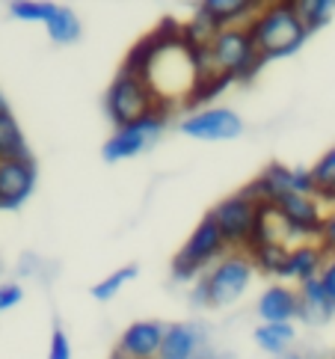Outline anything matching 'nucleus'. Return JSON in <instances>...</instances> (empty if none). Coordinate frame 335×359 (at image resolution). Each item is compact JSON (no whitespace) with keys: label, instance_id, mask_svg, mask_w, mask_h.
<instances>
[{"label":"nucleus","instance_id":"1","mask_svg":"<svg viewBox=\"0 0 335 359\" xmlns=\"http://www.w3.org/2000/svg\"><path fill=\"white\" fill-rule=\"evenodd\" d=\"M247 30L252 36L259 54L267 60L291 57L306 45L308 30L300 18V6L294 0H276V4H264L249 18Z\"/></svg>","mask_w":335,"mask_h":359},{"label":"nucleus","instance_id":"2","mask_svg":"<svg viewBox=\"0 0 335 359\" xmlns=\"http://www.w3.org/2000/svg\"><path fill=\"white\" fill-rule=\"evenodd\" d=\"M160 104L163 101L151 89V83L146 78H137V74H128V72L116 74V81L110 83L107 95H104L107 116L116 128L131 125V122L149 116V113H154V110H163Z\"/></svg>","mask_w":335,"mask_h":359},{"label":"nucleus","instance_id":"3","mask_svg":"<svg viewBox=\"0 0 335 359\" xmlns=\"http://www.w3.org/2000/svg\"><path fill=\"white\" fill-rule=\"evenodd\" d=\"M223 255H226V241L220 235V229H217L214 217L205 214L199 220V226L193 229V235L187 238V243L175 252V259H172V279L175 282L199 279V273L205 271V267L217 264Z\"/></svg>","mask_w":335,"mask_h":359},{"label":"nucleus","instance_id":"4","mask_svg":"<svg viewBox=\"0 0 335 359\" xmlns=\"http://www.w3.org/2000/svg\"><path fill=\"white\" fill-rule=\"evenodd\" d=\"M211 60H214L217 72H226L235 81H243V83L252 81L255 74H259V69L267 62V57L259 54V48H255L247 24L217 33L214 42H211Z\"/></svg>","mask_w":335,"mask_h":359},{"label":"nucleus","instance_id":"5","mask_svg":"<svg viewBox=\"0 0 335 359\" xmlns=\"http://www.w3.org/2000/svg\"><path fill=\"white\" fill-rule=\"evenodd\" d=\"M252 273L255 264L247 252H226L208 273L199 276L205 291H208V306H214V309L217 306H231L249 288Z\"/></svg>","mask_w":335,"mask_h":359},{"label":"nucleus","instance_id":"6","mask_svg":"<svg viewBox=\"0 0 335 359\" xmlns=\"http://www.w3.org/2000/svg\"><path fill=\"white\" fill-rule=\"evenodd\" d=\"M270 208L279 217V226L285 238H300L306 241H320V229H324L327 211L315 196H303V194H285L270 202Z\"/></svg>","mask_w":335,"mask_h":359},{"label":"nucleus","instance_id":"7","mask_svg":"<svg viewBox=\"0 0 335 359\" xmlns=\"http://www.w3.org/2000/svg\"><path fill=\"white\" fill-rule=\"evenodd\" d=\"M163 128H166V113L163 110H154V113H149V116L137 119L131 125L116 128V131L107 137V143H104V149H101V155H104L107 163L137 158L139 151H146L154 143V140L163 134Z\"/></svg>","mask_w":335,"mask_h":359},{"label":"nucleus","instance_id":"8","mask_svg":"<svg viewBox=\"0 0 335 359\" xmlns=\"http://www.w3.org/2000/svg\"><path fill=\"white\" fill-rule=\"evenodd\" d=\"M243 194L259 205H270L285 194L315 196V178H312V170H291L285 163H270L255 182L243 187Z\"/></svg>","mask_w":335,"mask_h":359},{"label":"nucleus","instance_id":"9","mask_svg":"<svg viewBox=\"0 0 335 359\" xmlns=\"http://www.w3.org/2000/svg\"><path fill=\"white\" fill-rule=\"evenodd\" d=\"M259 208L261 205L255 199H249L240 190V194L226 196L223 202H217L208 214L214 217V223H217V229H220L226 247H243L247 250L249 235L255 229V220H259Z\"/></svg>","mask_w":335,"mask_h":359},{"label":"nucleus","instance_id":"10","mask_svg":"<svg viewBox=\"0 0 335 359\" xmlns=\"http://www.w3.org/2000/svg\"><path fill=\"white\" fill-rule=\"evenodd\" d=\"M243 131V119L228 107H205L199 113H190L182 122V134L193 140H205V143H223V140H235Z\"/></svg>","mask_w":335,"mask_h":359},{"label":"nucleus","instance_id":"11","mask_svg":"<svg viewBox=\"0 0 335 359\" xmlns=\"http://www.w3.org/2000/svg\"><path fill=\"white\" fill-rule=\"evenodd\" d=\"M36 161H0V211H15L36 187Z\"/></svg>","mask_w":335,"mask_h":359},{"label":"nucleus","instance_id":"12","mask_svg":"<svg viewBox=\"0 0 335 359\" xmlns=\"http://www.w3.org/2000/svg\"><path fill=\"white\" fill-rule=\"evenodd\" d=\"M163 332H166V327L160 320H134L119 336L116 353L125 359H158L160 344H163Z\"/></svg>","mask_w":335,"mask_h":359},{"label":"nucleus","instance_id":"13","mask_svg":"<svg viewBox=\"0 0 335 359\" xmlns=\"http://www.w3.org/2000/svg\"><path fill=\"white\" fill-rule=\"evenodd\" d=\"M327 264V250L320 247V241H306V243H294L288 252V262L282 267V279H297L300 285L308 279H317L320 271Z\"/></svg>","mask_w":335,"mask_h":359},{"label":"nucleus","instance_id":"14","mask_svg":"<svg viewBox=\"0 0 335 359\" xmlns=\"http://www.w3.org/2000/svg\"><path fill=\"white\" fill-rule=\"evenodd\" d=\"M255 12H259V4H249V0H205L196 6V15L211 21L217 30L243 27Z\"/></svg>","mask_w":335,"mask_h":359},{"label":"nucleus","instance_id":"15","mask_svg":"<svg viewBox=\"0 0 335 359\" xmlns=\"http://www.w3.org/2000/svg\"><path fill=\"white\" fill-rule=\"evenodd\" d=\"M205 330L199 324H170L163 332V344L158 359H196L202 356Z\"/></svg>","mask_w":335,"mask_h":359},{"label":"nucleus","instance_id":"16","mask_svg":"<svg viewBox=\"0 0 335 359\" xmlns=\"http://www.w3.org/2000/svg\"><path fill=\"white\" fill-rule=\"evenodd\" d=\"M259 315L264 324H291L300 315V291L288 285H270L259 297Z\"/></svg>","mask_w":335,"mask_h":359},{"label":"nucleus","instance_id":"17","mask_svg":"<svg viewBox=\"0 0 335 359\" xmlns=\"http://www.w3.org/2000/svg\"><path fill=\"white\" fill-rule=\"evenodd\" d=\"M300 315L306 320H329L335 315V300L324 291L320 279H308L300 285Z\"/></svg>","mask_w":335,"mask_h":359},{"label":"nucleus","instance_id":"18","mask_svg":"<svg viewBox=\"0 0 335 359\" xmlns=\"http://www.w3.org/2000/svg\"><path fill=\"white\" fill-rule=\"evenodd\" d=\"M30 158V149L24 143L21 125L9 110H0V161H24Z\"/></svg>","mask_w":335,"mask_h":359},{"label":"nucleus","instance_id":"19","mask_svg":"<svg viewBox=\"0 0 335 359\" xmlns=\"http://www.w3.org/2000/svg\"><path fill=\"white\" fill-rule=\"evenodd\" d=\"M235 81L231 74H226V72H208V74H199L196 81H193V86L187 89V95H184V101L187 104H208V101H214L217 95H223L226 89H228V83Z\"/></svg>","mask_w":335,"mask_h":359},{"label":"nucleus","instance_id":"20","mask_svg":"<svg viewBox=\"0 0 335 359\" xmlns=\"http://www.w3.org/2000/svg\"><path fill=\"white\" fill-rule=\"evenodd\" d=\"M48 36L54 39L57 45H66V42H74L81 36V21L77 15L69 9V6H60V4H50V12H48Z\"/></svg>","mask_w":335,"mask_h":359},{"label":"nucleus","instance_id":"21","mask_svg":"<svg viewBox=\"0 0 335 359\" xmlns=\"http://www.w3.org/2000/svg\"><path fill=\"white\" fill-rule=\"evenodd\" d=\"M288 252H291V247H288L285 241H270V243H261V247L249 250L247 255L252 259L255 271L261 267L264 273L279 276V273H282V267H285V262H288Z\"/></svg>","mask_w":335,"mask_h":359},{"label":"nucleus","instance_id":"22","mask_svg":"<svg viewBox=\"0 0 335 359\" xmlns=\"http://www.w3.org/2000/svg\"><path fill=\"white\" fill-rule=\"evenodd\" d=\"M312 178H315V199L320 205L332 199L335 208V146L317 158V163L312 166Z\"/></svg>","mask_w":335,"mask_h":359},{"label":"nucleus","instance_id":"23","mask_svg":"<svg viewBox=\"0 0 335 359\" xmlns=\"http://www.w3.org/2000/svg\"><path fill=\"white\" fill-rule=\"evenodd\" d=\"M255 341H259L261 351L282 356V353H288V344L294 341V327L291 324H261L255 330Z\"/></svg>","mask_w":335,"mask_h":359},{"label":"nucleus","instance_id":"24","mask_svg":"<svg viewBox=\"0 0 335 359\" xmlns=\"http://www.w3.org/2000/svg\"><path fill=\"white\" fill-rule=\"evenodd\" d=\"M297 6H300V18L308 33L324 30L335 15V0H297Z\"/></svg>","mask_w":335,"mask_h":359},{"label":"nucleus","instance_id":"25","mask_svg":"<svg viewBox=\"0 0 335 359\" xmlns=\"http://www.w3.org/2000/svg\"><path fill=\"white\" fill-rule=\"evenodd\" d=\"M131 279H137V264H125V267H119V271H113L110 276H104L101 282H95L89 294H93L95 300H113Z\"/></svg>","mask_w":335,"mask_h":359},{"label":"nucleus","instance_id":"26","mask_svg":"<svg viewBox=\"0 0 335 359\" xmlns=\"http://www.w3.org/2000/svg\"><path fill=\"white\" fill-rule=\"evenodd\" d=\"M48 12H50V4H39V0H15L9 6V15L18 18V21H48Z\"/></svg>","mask_w":335,"mask_h":359},{"label":"nucleus","instance_id":"27","mask_svg":"<svg viewBox=\"0 0 335 359\" xmlns=\"http://www.w3.org/2000/svg\"><path fill=\"white\" fill-rule=\"evenodd\" d=\"M48 359H71V341L66 336V330H54L50 332V344H48Z\"/></svg>","mask_w":335,"mask_h":359},{"label":"nucleus","instance_id":"28","mask_svg":"<svg viewBox=\"0 0 335 359\" xmlns=\"http://www.w3.org/2000/svg\"><path fill=\"white\" fill-rule=\"evenodd\" d=\"M21 297H24V288L18 285V282H6V285H0V312L15 309V306L21 303Z\"/></svg>","mask_w":335,"mask_h":359},{"label":"nucleus","instance_id":"29","mask_svg":"<svg viewBox=\"0 0 335 359\" xmlns=\"http://www.w3.org/2000/svg\"><path fill=\"white\" fill-rule=\"evenodd\" d=\"M320 247L335 255V208H329V211H327L324 229H320Z\"/></svg>","mask_w":335,"mask_h":359},{"label":"nucleus","instance_id":"30","mask_svg":"<svg viewBox=\"0 0 335 359\" xmlns=\"http://www.w3.org/2000/svg\"><path fill=\"white\" fill-rule=\"evenodd\" d=\"M320 285H324V291L329 294V297L335 300V255L332 259H327V264H324V271H320Z\"/></svg>","mask_w":335,"mask_h":359},{"label":"nucleus","instance_id":"31","mask_svg":"<svg viewBox=\"0 0 335 359\" xmlns=\"http://www.w3.org/2000/svg\"><path fill=\"white\" fill-rule=\"evenodd\" d=\"M276 359H306V356H300V353H282V356H276Z\"/></svg>","mask_w":335,"mask_h":359},{"label":"nucleus","instance_id":"32","mask_svg":"<svg viewBox=\"0 0 335 359\" xmlns=\"http://www.w3.org/2000/svg\"><path fill=\"white\" fill-rule=\"evenodd\" d=\"M110 359H125V356H119V353H113V356H110Z\"/></svg>","mask_w":335,"mask_h":359},{"label":"nucleus","instance_id":"33","mask_svg":"<svg viewBox=\"0 0 335 359\" xmlns=\"http://www.w3.org/2000/svg\"><path fill=\"white\" fill-rule=\"evenodd\" d=\"M196 359H214V356H205V353H202V356H196Z\"/></svg>","mask_w":335,"mask_h":359}]
</instances>
